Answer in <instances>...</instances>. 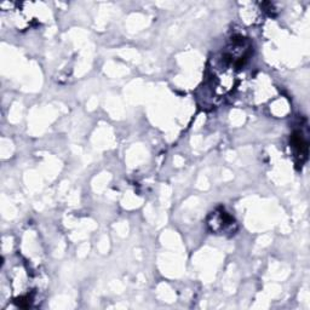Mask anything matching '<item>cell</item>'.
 Listing matches in <instances>:
<instances>
[{
	"label": "cell",
	"instance_id": "cell-2",
	"mask_svg": "<svg viewBox=\"0 0 310 310\" xmlns=\"http://www.w3.org/2000/svg\"><path fill=\"white\" fill-rule=\"evenodd\" d=\"M233 218L228 216L225 212H219L218 217L214 218V222H210V225H212V229L216 231H223L227 229V227L233 225Z\"/></svg>",
	"mask_w": 310,
	"mask_h": 310
},
{
	"label": "cell",
	"instance_id": "cell-1",
	"mask_svg": "<svg viewBox=\"0 0 310 310\" xmlns=\"http://www.w3.org/2000/svg\"><path fill=\"white\" fill-rule=\"evenodd\" d=\"M291 143H292V147L294 150H296L297 156L300 158V164H302L306 159V155H308V142H306L304 137H303L302 132L296 131V132L292 134Z\"/></svg>",
	"mask_w": 310,
	"mask_h": 310
}]
</instances>
